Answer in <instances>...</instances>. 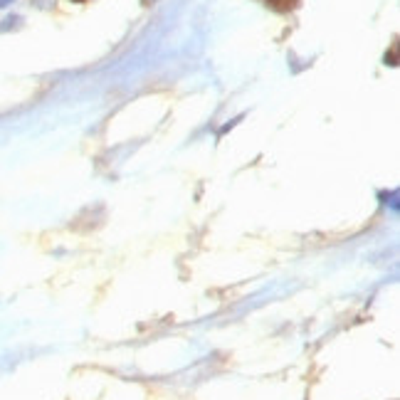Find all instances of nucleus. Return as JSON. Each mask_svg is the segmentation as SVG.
Listing matches in <instances>:
<instances>
[{
	"label": "nucleus",
	"instance_id": "obj_1",
	"mask_svg": "<svg viewBox=\"0 0 400 400\" xmlns=\"http://www.w3.org/2000/svg\"><path fill=\"white\" fill-rule=\"evenodd\" d=\"M10 3H13V0H0V8H8Z\"/></svg>",
	"mask_w": 400,
	"mask_h": 400
}]
</instances>
